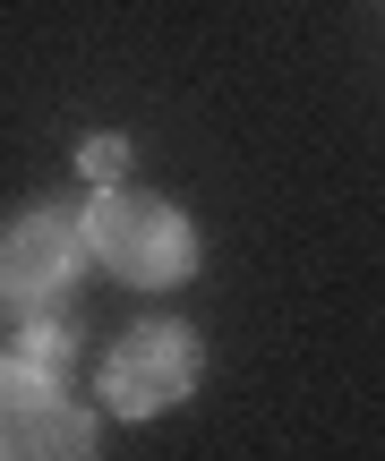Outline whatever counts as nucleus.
I'll return each instance as SVG.
<instances>
[{"label":"nucleus","instance_id":"4","mask_svg":"<svg viewBox=\"0 0 385 461\" xmlns=\"http://www.w3.org/2000/svg\"><path fill=\"white\" fill-rule=\"evenodd\" d=\"M86 265H95V257H86L78 205H26V214H9V222H0V316L69 299Z\"/></svg>","mask_w":385,"mask_h":461},{"label":"nucleus","instance_id":"1","mask_svg":"<svg viewBox=\"0 0 385 461\" xmlns=\"http://www.w3.org/2000/svg\"><path fill=\"white\" fill-rule=\"evenodd\" d=\"M78 222H86V257L112 282H129V291H180V282L197 274V222H188L180 205L146 197V188L103 180Z\"/></svg>","mask_w":385,"mask_h":461},{"label":"nucleus","instance_id":"3","mask_svg":"<svg viewBox=\"0 0 385 461\" xmlns=\"http://www.w3.org/2000/svg\"><path fill=\"white\" fill-rule=\"evenodd\" d=\"M197 376H206V342L188 325H171V316H146L103 359V411L112 419H154V411L197 393Z\"/></svg>","mask_w":385,"mask_h":461},{"label":"nucleus","instance_id":"6","mask_svg":"<svg viewBox=\"0 0 385 461\" xmlns=\"http://www.w3.org/2000/svg\"><path fill=\"white\" fill-rule=\"evenodd\" d=\"M78 171H86V180H120V171H129V137H86V146H78Z\"/></svg>","mask_w":385,"mask_h":461},{"label":"nucleus","instance_id":"2","mask_svg":"<svg viewBox=\"0 0 385 461\" xmlns=\"http://www.w3.org/2000/svg\"><path fill=\"white\" fill-rule=\"evenodd\" d=\"M95 445V411L60 384V367L0 350V461H86Z\"/></svg>","mask_w":385,"mask_h":461},{"label":"nucleus","instance_id":"5","mask_svg":"<svg viewBox=\"0 0 385 461\" xmlns=\"http://www.w3.org/2000/svg\"><path fill=\"white\" fill-rule=\"evenodd\" d=\"M0 325L17 333V359H34V367H69V350H78V325H69L60 299L51 308H9Z\"/></svg>","mask_w":385,"mask_h":461}]
</instances>
